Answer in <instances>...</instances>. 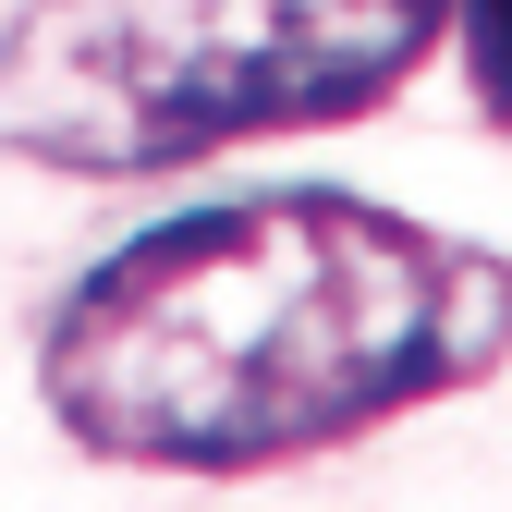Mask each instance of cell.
<instances>
[{
  "instance_id": "cell-1",
  "label": "cell",
  "mask_w": 512,
  "mask_h": 512,
  "mask_svg": "<svg viewBox=\"0 0 512 512\" xmlns=\"http://www.w3.org/2000/svg\"><path fill=\"white\" fill-rule=\"evenodd\" d=\"M512 366V256L281 183L135 232L61 293L37 378L98 464L256 476Z\"/></svg>"
},
{
  "instance_id": "cell-2",
  "label": "cell",
  "mask_w": 512,
  "mask_h": 512,
  "mask_svg": "<svg viewBox=\"0 0 512 512\" xmlns=\"http://www.w3.org/2000/svg\"><path fill=\"white\" fill-rule=\"evenodd\" d=\"M452 0H25L0 25V135L135 183L256 135L366 122L415 86Z\"/></svg>"
},
{
  "instance_id": "cell-3",
  "label": "cell",
  "mask_w": 512,
  "mask_h": 512,
  "mask_svg": "<svg viewBox=\"0 0 512 512\" xmlns=\"http://www.w3.org/2000/svg\"><path fill=\"white\" fill-rule=\"evenodd\" d=\"M464 13V86H476V110L512 135V0H452Z\"/></svg>"
}]
</instances>
